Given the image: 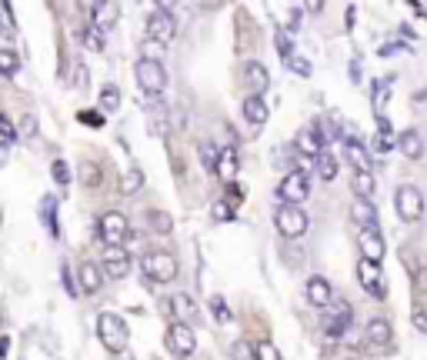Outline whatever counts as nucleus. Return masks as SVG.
Returning a JSON list of instances; mask_svg holds the SVG:
<instances>
[{
  "mask_svg": "<svg viewBox=\"0 0 427 360\" xmlns=\"http://www.w3.org/2000/svg\"><path fill=\"white\" fill-rule=\"evenodd\" d=\"M97 337H101V344L110 354H121V350H127L130 331H127V324L117 313H107V310H103L101 317H97Z\"/></svg>",
  "mask_w": 427,
  "mask_h": 360,
  "instance_id": "obj_1",
  "label": "nucleus"
},
{
  "mask_svg": "<svg viewBox=\"0 0 427 360\" xmlns=\"http://www.w3.org/2000/svg\"><path fill=\"white\" fill-rule=\"evenodd\" d=\"M134 77L141 83V90L147 94V97H157V94H164V87H167V70H164V64L160 60H137L134 64Z\"/></svg>",
  "mask_w": 427,
  "mask_h": 360,
  "instance_id": "obj_2",
  "label": "nucleus"
},
{
  "mask_svg": "<svg viewBox=\"0 0 427 360\" xmlns=\"http://www.w3.org/2000/svg\"><path fill=\"white\" fill-rule=\"evenodd\" d=\"M394 207H398V217H401V220L417 224V220L424 217V194H421V187H414V183L398 187V194H394Z\"/></svg>",
  "mask_w": 427,
  "mask_h": 360,
  "instance_id": "obj_3",
  "label": "nucleus"
},
{
  "mask_svg": "<svg viewBox=\"0 0 427 360\" xmlns=\"http://www.w3.org/2000/svg\"><path fill=\"white\" fill-rule=\"evenodd\" d=\"M141 267H144V274L157 283H171L177 277V260H174V254H167V250H147V254L141 257Z\"/></svg>",
  "mask_w": 427,
  "mask_h": 360,
  "instance_id": "obj_4",
  "label": "nucleus"
},
{
  "mask_svg": "<svg viewBox=\"0 0 427 360\" xmlns=\"http://www.w3.org/2000/svg\"><path fill=\"white\" fill-rule=\"evenodd\" d=\"M97 233H101L103 247H124V240L130 237V220L121 210H107L97 224Z\"/></svg>",
  "mask_w": 427,
  "mask_h": 360,
  "instance_id": "obj_5",
  "label": "nucleus"
},
{
  "mask_svg": "<svg viewBox=\"0 0 427 360\" xmlns=\"http://www.w3.org/2000/svg\"><path fill=\"white\" fill-rule=\"evenodd\" d=\"M274 224H277V231H280V237L297 240V237L307 233V214L294 204H280L274 210Z\"/></svg>",
  "mask_w": 427,
  "mask_h": 360,
  "instance_id": "obj_6",
  "label": "nucleus"
},
{
  "mask_svg": "<svg viewBox=\"0 0 427 360\" xmlns=\"http://www.w3.org/2000/svg\"><path fill=\"white\" fill-rule=\"evenodd\" d=\"M174 34H177V21H174V14H171V7H157L151 17H147V40L164 47V44L174 40Z\"/></svg>",
  "mask_w": 427,
  "mask_h": 360,
  "instance_id": "obj_7",
  "label": "nucleus"
},
{
  "mask_svg": "<svg viewBox=\"0 0 427 360\" xmlns=\"http://www.w3.org/2000/svg\"><path fill=\"white\" fill-rule=\"evenodd\" d=\"M277 194H280V201L284 204H304L307 201V194H310V183H307V174L304 170H291V174H284L280 180V187H277Z\"/></svg>",
  "mask_w": 427,
  "mask_h": 360,
  "instance_id": "obj_8",
  "label": "nucleus"
},
{
  "mask_svg": "<svg viewBox=\"0 0 427 360\" xmlns=\"http://www.w3.org/2000/svg\"><path fill=\"white\" fill-rule=\"evenodd\" d=\"M167 350L174 354V357H191L194 350H197V337H194V331L187 327V324H171L167 327Z\"/></svg>",
  "mask_w": 427,
  "mask_h": 360,
  "instance_id": "obj_9",
  "label": "nucleus"
},
{
  "mask_svg": "<svg viewBox=\"0 0 427 360\" xmlns=\"http://www.w3.org/2000/svg\"><path fill=\"white\" fill-rule=\"evenodd\" d=\"M357 281L361 287L374 297V300H384L387 297V287H384V274H380V263H371V260H361L357 263Z\"/></svg>",
  "mask_w": 427,
  "mask_h": 360,
  "instance_id": "obj_10",
  "label": "nucleus"
},
{
  "mask_svg": "<svg viewBox=\"0 0 427 360\" xmlns=\"http://www.w3.org/2000/svg\"><path fill=\"white\" fill-rule=\"evenodd\" d=\"M354 313H351V304L347 300H337L334 304V310L324 317V334L330 337V340H341V337L347 334V327H351Z\"/></svg>",
  "mask_w": 427,
  "mask_h": 360,
  "instance_id": "obj_11",
  "label": "nucleus"
},
{
  "mask_svg": "<svg viewBox=\"0 0 427 360\" xmlns=\"http://www.w3.org/2000/svg\"><path fill=\"white\" fill-rule=\"evenodd\" d=\"M101 270H103V277H110V281H124L127 274H130V254H127L124 247H107L101 260Z\"/></svg>",
  "mask_w": 427,
  "mask_h": 360,
  "instance_id": "obj_12",
  "label": "nucleus"
},
{
  "mask_svg": "<svg viewBox=\"0 0 427 360\" xmlns=\"http://www.w3.org/2000/svg\"><path fill=\"white\" fill-rule=\"evenodd\" d=\"M324 144H327V137H324V127H321V124L304 127L301 133L294 137V151L304 157H321L324 154Z\"/></svg>",
  "mask_w": 427,
  "mask_h": 360,
  "instance_id": "obj_13",
  "label": "nucleus"
},
{
  "mask_svg": "<svg viewBox=\"0 0 427 360\" xmlns=\"http://www.w3.org/2000/svg\"><path fill=\"white\" fill-rule=\"evenodd\" d=\"M364 337H367V344H371L374 350H387L391 340H394V327H391L387 317H371L367 327H364Z\"/></svg>",
  "mask_w": 427,
  "mask_h": 360,
  "instance_id": "obj_14",
  "label": "nucleus"
},
{
  "mask_svg": "<svg viewBox=\"0 0 427 360\" xmlns=\"http://www.w3.org/2000/svg\"><path fill=\"white\" fill-rule=\"evenodd\" d=\"M357 244H361V260L380 263V260H384V254H387L380 231H361V233H357Z\"/></svg>",
  "mask_w": 427,
  "mask_h": 360,
  "instance_id": "obj_15",
  "label": "nucleus"
},
{
  "mask_svg": "<svg viewBox=\"0 0 427 360\" xmlns=\"http://www.w3.org/2000/svg\"><path fill=\"white\" fill-rule=\"evenodd\" d=\"M241 77H244V87L251 90L254 97H260V94H264V90L271 87V74H267V67H264V64H257V60L244 64Z\"/></svg>",
  "mask_w": 427,
  "mask_h": 360,
  "instance_id": "obj_16",
  "label": "nucleus"
},
{
  "mask_svg": "<svg viewBox=\"0 0 427 360\" xmlns=\"http://www.w3.org/2000/svg\"><path fill=\"white\" fill-rule=\"evenodd\" d=\"M77 283H80V290H84V294H97V290L103 287L101 263H94V260H84V263L77 267Z\"/></svg>",
  "mask_w": 427,
  "mask_h": 360,
  "instance_id": "obj_17",
  "label": "nucleus"
},
{
  "mask_svg": "<svg viewBox=\"0 0 427 360\" xmlns=\"http://www.w3.org/2000/svg\"><path fill=\"white\" fill-rule=\"evenodd\" d=\"M307 300H310L314 307H321V310L334 304V287L327 283V277L317 274V277H310V281H307Z\"/></svg>",
  "mask_w": 427,
  "mask_h": 360,
  "instance_id": "obj_18",
  "label": "nucleus"
},
{
  "mask_svg": "<svg viewBox=\"0 0 427 360\" xmlns=\"http://www.w3.org/2000/svg\"><path fill=\"white\" fill-rule=\"evenodd\" d=\"M351 220L354 224H361V231H377V210L371 201H354L351 204Z\"/></svg>",
  "mask_w": 427,
  "mask_h": 360,
  "instance_id": "obj_19",
  "label": "nucleus"
},
{
  "mask_svg": "<svg viewBox=\"0 0 427 360\" xmlns=\"http://www.w3.org/2000/svg\"><path fill=\"white\" fill-rule=\"evenodd\" d=\"M398 151L404 157H411V160H421L424 157V137L417 130H404L401 137H398Z\"/></svg>",
  "mask_w": 427,
  "mask_h": 360,
  "instance_id": "obj_20",
  "label": "nucleus"
},
{
  "mask_svg": "<svg viewBox=\"0 0 427 360\" xmlns=\"http://www.w3.org/2000/svg\"><path fill=\"white\" fill-rule=\"evenodd\" d=\"M244 117H247V124H254V127H264L267 124V101L264 97H244Z\"/></svg>",
  "mask_w": 427,
  "mask_h": 360,
  "instance_id": "obj_21",
  "label": "nucleus"
},
{
  "mask_svg": "<svg viewBox=\"0 0 427 360\" xmlns=\"http://www.w3.org/2000/svg\"><path fill=\"white\" fill-rule=\"evenodd\" d=\"M214 174L224 180V183H234V177H237V151H234V147H224V151H221Z\"/></svg>",
  "mask_w": 427,
  "mask_h": 360,
  "instance_id": "obj_22",
  "label": "nucleus"
},
{
  "mask_svg": "<svg viewBox=\"0 0 427 360\" xmlns=\"http://www.w3.org/2000/svg\"><path fill=\"white\" fill-rule=\"evenodd\" d=\"M103 164H97V160H80V183L84 187H90V190H97L103 183Z\"/></svg>",
  "mask_w": 427,
  "mask_h": 360,
  "instance_id": "obj_23",
  "label": "nucleus"
},
{
  "mask_svg": "<svg viewBox=\"0 0 427 360\" xmlns=\"http://www.w3.org/2000/svg\"><path fill=\"white\" fill-rule=\"evenodd\" d=\"M171 307H174L177 317H184L180 324H187V327L197 320V304H194V297H187V294H174V297H171Z\"/></svg>",
  "mask_w": 427,
  "mask_h": 360,
  "instance_id": "obj_24",
  "label": "nucleus"
},
{
  "mask_svg": "<svg viewBox=\"0 0 427 360\" xmlns=\"http://www.w3.org/2000/svg\"><path fill=\"white\" fill-rule=\"evenodd\" d=\"M87 10L94 14V27H97V30L117 24V7H114V3H90Z\"/></svg>",
  "mask_w": 427,
  "mask_h": 360,
  "instance_id": "obj_25",
  "label": "nucleus"
},
{
  "mask_svg": "<svg viewBox=\"0 0 427 360\" xmlns=\"http://www.w3.org/2000/svg\"><path fill=\"white\" fill-rule=\"evenodd\" d=\"M351 187H354V194L361 197V201H371L374 197V174L371 170H354V180H351Z\"/></svg>",
  "mask_w": 427,
  "mask_h": 360,
  "instance_id": "obj_26",
  "label": "nucleus"
},
{
  "mask_svg": "<svg viewBox=\"0 0 427 360\" xmlns=\"http://www.w3.org/2000/svg\"><path fill=\"white\" fill-rule=\"evenodd\" d=\"M40 217H44V227L51 231V237H60V220H57V201L53 197L40 201Z\"/></svg>",
  "mask_w": 427,
  "mask_h": 360,
  "instance_id": "obj_27",
  "label": "nucleus"
},
{
  "mask_svg": "<svg viewBox=\"0 0 427 360\" xmlns=\"http://www.w3.org/2000/svg\"><path fill=\"white\" fill-rule=\"evenodd\" d=\"M344 151H347V160L354 164V170H371V157L357 140H344Z\"/></svg>",
  "mask_w": 427,
  "mask_h": 360,
  "instance_id": "obj_28",
  "label": "nucleus"
},
{
  "mask_svg": "<svg viewBox=\"0 0 427 360\" xmlns=\"http://www.w3.org/2000/svg\"><path fill=\"white\" fill-rule=\"evenodd\" d=\"M80 44L90 53H103V44H107V40H103V30H97L94 24L84 27V30H80Z\"/></svg>",
  "mask_w": 427,
  "mask_h": 360,
  "instance_id": "obj_29",
  "label": "nucleus"
},
{
  "mask_svg": "<svg viewBox=\"0 0 427 360\" xmlns=\"http://www.w3.org/2000/svg\"><path fill=\"white\" fill-rule=\"evenodd\" d=\"M141 187H144V170H141V167H130L124 177H121V194L130 197V194H137Z\"/></svg>",
  "mask_w": 427,
  "mask_h": 360,
  "instance_id": "obj_30",
  "label": "nucleus"
},
{
  "mask_svg": "<svg viewBox=\"0 0 427 360\" xmlns=\"http://www.w3.org/2000/svg\"><path fill=\"white\" fill-rule=\"evenodd\" d=\"M314 167H317V177H321V180H327V183H330V180L337 177V157H334V154H327V151H324L321 157H317V164H314Z\"/></svg>",
  "mask_w": 427,
  "mask_h": 360,
  "instance_id": "obj_31",
  "label": "nucleus"
},
{
  "mask_svg": "<svg viewBox=\"0 0 427 360\" xmlns=\"http://www.w3.org/2000/svg\"><path fill=\"white\" fill-rule=\"evenodd\" d=\"M197 154H201V164H204V170L207 174H214V167H217V157H221V151L210 144V140H201L197 144Z\"/></svg>",
  "mask_w": 427,
  "mask_h": 360,
  "instance_id": "obj_32",
  "label": "nucleus"
},
{
  "mask_svg": "<svg viewBox=\"0 0 427 360\" xmlns=\"http://www.w3.org/2000/svg\"><path fill=\"white\" fill-rule=\"evenodd\" d=\"M121 107V90H117V83H107L101 90V110H107V114H114Z\"/></svg>",
  "mask_w": 427,
  "mask_h": 360,
  "instance_id": "obj_33",
  "label": "nucleus"
},
{
  "mask_svg": "<svg viewBox=\"0 0 427 360\" xmlns=\"http://www.w3.org/2000/svg\"><path fill=\"white\" fill-rule=\"evenodd\" d=\"M17 70H21L17 53H14V51H0V74H3V77H14Z\"/></svg>",
  "mask_w": 427,
  "mask_h": 360,
  "instance_id": "obj_34",
  "label": "nucleus"
},
{
  "mask_svg": "<svg viewBox=\"0 0 427 360\" xmlns=\"http://www.w3.org/2000/svg\"><path fill=\"white\" fill-rule=\"evenodd\" d=\"M254 360H280V350L271 340H257L254 344Z\"/></svg>",
  "mask_w": 427,
  "mask_h": 360,
  "instance_id": "obj_35",
  "label": "nucleus"
},
{
  "mask_svg": "<svg viewBox=\"0 0 427 360\" xmlns=\"http://www.w3.org/2000/svg\"><path fill=\"white\" fill-rule=\"evenodd\" d=\"M147 224L154 227V233H171V227H174V224H171V217H167V214H160V210H151V214H147Z\"/></svg>",
  "mask_w": 427,
  "mask_h": 360,
  "instance_id": "obj_36",
  "label": "nucleus"
},
{
  "mask_svg": "<svg viewBox=\"0 0 427 360\" xmlns=\"http://www.w3.org/2000/svg\"><path fill=\"white\" fill-rule=\"evenodd\" d=\"M14 140H17V127L10 124V117H7V114H0V144H3V147H10Z\"/></svg>",
  "mask_w": 427,
  "mask_h": 360,
  "instance_id": "obj_37",
  "label": "nucleus"
},
{
  "mask_svg": "<svg viewBox=\"0 0 427 360\" xmlns=\"http://www.w3.org/2000/svg\"><path fill=\"white\" fill-rule=\"evenodd\" d=\"M51 174H53V180H57L60 187H67V183H71V167H67V160H60V157L51 164Z\"/></svg>",
  "mask_w": 427,
  "mask_h": 360,
  "instance_id": "obj_38",
  "label": "nucleus"
},
{
  "mask_svg": "<svg viewBox=\"0 0 427 360\" xmlns=\"http://www.w3.org/2000/svg\"><path fill=\"white\" fill-rule=\"evenodd\" d=\"M210 310H214V317H217V320H221V324H230V320H234V313H230V310H227L224 297H217V294H214V297H210Z\"/></svg>",
  "mask_w": 427,
  "mask_h": 360,
  "instance_id": "obj_39",
  "label": "nucleus"
},
{
  "mask_svg": "<svg viewBox=\"0 0 427 360\" xmlns=\"http://www.w3.org/2000/svg\"><path fill=\"white\" fill-rule=\"evenodd\" d=\"M17 137H37V117H34V114H24V117H21Z\"/></svg>",
  "mask_w": 427,
  "mask_h": 360,
  "instance_id": "obj_40",
  "label": "nucleus"
},
{
  "mask_svg": "<svg viewBox=\"0 0 427 360\" xmlns=\"http://www.w3.org/2000/svg\"><path fill=\"white\" fill-rule=\"evenodd\" d=\"M277 53H280L284 60H291V57H294V44H291V34H284V30H277Z\"/></svg>",
  "mask_w": 427,
  "mask_h": 360,
  "instance_id": "obj_41",
  "label": "nucleus"
},
{
  "mask_svg": "<svg viewBox=\"0 0 427 360\" xmlns=\"http://www.w3.org/2000/svg\"><path fill=\"white\" fill-rule=\"evenodd\" d=\"M77 120H80V124H87V127H103V114H101V110H80V114H77Z\"/></svg>",
  "mask_w": 427,
  "mask_h": 360,
  "instance_id": "obj_42",
  "label": "nucleus"
},
{
  "mask_svg": "<svg viewBox=\"0 0 427 360\" xmlns=\"http://www.w3.org/2000/svg\"><path fill=\"white\" fill-rule=\"evenodd\" d=\"M287 67H291L297 77H310V60H304V57H297V53L287 60Z\"/></svg>",
  "mask_w": 427,
  "mask_h": 360,
  "instance_id": "obj_43",
  "label": "nucleus"
},
{
  "mask_svg": "<svg viewBox=\"0 0 427 360\" xmlns=\"http://www.w3.org/2000/svg\"><path fill=\"white\" fill-rule=\"evenodd\" d=\"M60 277H64V290H67L71 297H77V294H80V287L74 283V274H71V267H67V263L60 267Z\"/></svg>",
  "mask_w": 427,
  "mask_h": 360,
  "instance_id": "obj_44",
  "label": "nucleus"
},
{
  "mask_svg": "<svg viewBox=\"0 0 427 360\" xmlns=\"http://www.w3.org/2000/svg\"><path fill=\"white\" fill-rule=\"evenodd\" d=\"M0 27L7 30V34H14V17H10V3H0Z\"/></svg>",
  "mask_w": 427,
  "mask_h": 360,
  "instance_id": "obj_45",
  "label": "nucleus"
},
{
  "mask_svg": "<svg viewBox=\"0 0 427 360\" xmlns=\"http://www.w3.org/2000/svg\"><path fill=\"white\" fill-rule=\"evenodd\" d=\"M230 354H234V360H247V357H254V347H247L244 340H237V344L230 347Z\"/></svg>",
  "mask_w": 427,
  "mask_h": 360,
  "instance_id": "obj_46",
  "label": "nucleus"
},
{
  "mask_svg": "<svg viewBox=\"0 0 427 360\" xmlns=\"http://www.w3.org/2000/svg\"><path fill=\"white\" fill-rule=\"evenodd\" d=\"M391 147H394V137H384V133L374 137V154H387Z\"/></svg>",
  "mask_w": 427,
  "mask_h": 360,
  "instance_id": "obj_47",
  "label": "nucleus"
},
{
  "mask_svg": "<svg viewBox=\"0 0 427 360\" xmlns=\"http://www.w3.org/2000/svg\"><path fill=\"white\" fill-rule=\"evenodd\" d=\"M230 217H234V210H230V207H227L224 201L214 207V220H230Z\"/></svg>",
  "mask_w": 427,
  "mask_h": 360,
  "instance_id": "obj_48",
  "label": "nucleus"
},
{
  "mask_svg": "<svg viewBox=\"0 0 427 360\" xmlns=\"http://www.w3.org/2000/svg\"><path fill=\"white\" fill-rule=\"evenodd\" d=\"M74 70H77V74H74V83L80 87V90H84V87H87V67H84V64H77Z\"/></svg>",
  "mask_w": 427,
  "mask_h": 360,
  "instance_id": "obj_49",
  "label": "nucleus"
},
{
  "mask_svg": "<svg viewBox=\"0 0 427 360\" xmlns=\"http://www.w3.org/2000/svg\"><path fill=\"white\" fill-rule=\"evenodd\" d=\"M414 327L427 334V313H424V310H414Z\"/></svg>",
  "mask_w": 427,
  "mask_h": 360,
  "instance_id": "obj_50",
  "label": "nucleus"
},
{
  "mask_svg": "<svg viewBox=\"0 0 427 360\" xmlns=\"http://www.w3.org/2000/svg\"><path fill=\"white\" fill-rule=\"evenodd\" d=\"M10 354V337H0V357Z\"/></svg>",
  "mask_w": 427,
  "mask_h": 360,
  "instance_id": "obj_51",
  "label": "nucleus"
},
{
  "mask_svg": "<svg viewBox=\"0 0 427 360\" xmlns=\"http://www.w3.org/2000/svg\"><path fill=\"white\" fill-rule=\"evenodd\" d=\"M417 290H427V263H424V270L417 274Z\"/></svg>",
  "mask_w": 427,
  "mask_h": 360,
  "instance_id": "obj_52",
  "label": "nucleus"
},
{
  "mask_svg": "<svg viewBox=\"0 0 427 360\" xmlns=\"http://www.w3.org/2000/svg\"><path fill=\"white\" fill-rule=\"evenodd\" d=\"M341 360H357V357H341Z\"/></svg>",
  "mask_w": 427,
  "mask_h": 360,
  "instance_id": "obj_53",
  "label": "nucleus"
},
{
  "mask_svg": "<svg viewBox=\"0 0 427 360\" xmlns=\"http://www.w3.org/2000/svg\"><path fill=\"white\" fill-rule=\"evenodd\" d=\"M0 220H3V217H0Z\"/></svg>",
  "mask_w": 427,
  "mask_h": 360,
  "instance_id": "obj_54",
  "label": "nucleus"
}]
</instances>
